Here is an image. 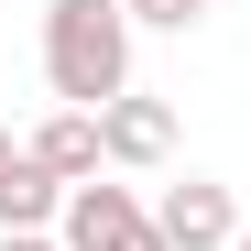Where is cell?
I'll use <instances>...</instances> for the list:
<instances>
[{
	"mask_svg": "<svg viewBox=\"0 0 251 251\" xmlns=\"http://www.w3.org/2000/svg\"><path fill=\"white\" fill-rule=\"evenodd\" d=\"M11 164H22V142H11V131H0V186H11Z\"/></svg>",
	"mask_w": 251,
	"mask_h": 251,
	"instance_id": "9",
	"label": "cell"
},
{
	"mask_svg": "<svg viewBox=\"0 0 251 251\" xmlns=\"http://www.w3.org/2000/svg\"><path fill=\"white\" fill-rule=\"evenodd\" d=\"M55 240L66 251H164V229H153V207L131 197V186H76L66 197V219H55Z\"/></svg>",
	"mask_w": 251,
	"mask_h": 251,
	"instance_id": "2",
	"label": "cell"
},
{
	"mask_svg": "<svg viewBox=\"0 0 251 251\" xmlns=\"http://www.w3.org/2000/svg\"><path fill=\"white\" fill-rule=\"evenodd\" d=\"M240 251H251V229H240Z\"/></svg>",
	"mask_w": 251,
	"mask_h": 251,
	"instance_id": "10",
	"label": "cell"
},
{
	"mask_svg": "<svg viewBox=\"0 0 251 251\" xmlns=\"http://www.w3.org/2000/svg\"><path fill=\"white\" fill-rule=\"evenodd\" d=\"M33 164H44V175H66V186H99V175H109V142H99L88 109H55L44 131H33Z\"/></svg>",
	"mask_w": 251,
	"mask_h": 251,
	"instance_id": "5",
	"label": "cell"
},
{
	"mask_svg": "<svg viewBox=\"0 0 251 251\" xmlns=\"http://www.w3.org/2000/svg\"><path fill=\"white\" fill-rule=\"evenodd\" d=\"M66 175H44V164H33V142H22V164H11V186H0V229H55L66 219Z\"/></svg>",
	"mask_w": 251,
	"mask_h": 251,
	"instance_id": "6",
	"label": "cell"
},
{
	"mask_svg": "<svg viewBox=\"0 0 251 251\" xmlns=\"http://www.w3.org/2000/svg\"><path fill=\"white\" fill-rule=\"evenodd\" d=\"M44 88L55 109H109L131 99V11L120 0H44Z\"/></svg>",
	"mask_w": 251,
	"mask_h": 251,
	"instance_id": "1",
	"label": "cell"
},
{
	"mask_svg": "<svg viewBox=\"0 0 251 251\" xmlns=\"http://www.w3.org/2000/svg\"><path fill=\"white\" fill-rule=\"evenodd\" d=\"M0 251H66L55 229H0Z\"/></svg>",
	"mask_w": 251,
	"mask_h": 251,
	"instance_id": "8",
	"label": "cell"
},
{
	"mask_svg": "<svg viewBox=\"0 0 251 251\" xmlns=\"http://www.w3.org/2000/svg\"><path fill=\"white\" fill-rule=\"evenodd\" d=\"M120 11H131V33H197L219 0H120Z\"/></svg>",
	"mask_w": 251,
	"mask_h": 251,
	"instance_id": "7",
	"label": "cell"
},
{
	"mask_svg": "<svg viewBox=\"0 0 251 251\" xmlns=\"http://www.w3.org/2000/svg\"><path fill=\"white\" fill-rule=\"evenodd\" d=\"M99 142H109V164H164V153H175V109L131 88V99L99 109Z\"/></svg>",
	"mask_w": 251,
	"mask_h": 251,
	"instance_id": "4",
	"label": "cell"
},
{
	"mask_svg": "<svg viewBox=\"0 0 251 251\" xmlns=\"http://www.w3.org/2000/svg\"><path fill=\"white\" fill-rule=\"evenodd\" d=\"M153 229H164V251H240V207H229V186L186 175L153 197Z\"/></svg>",
	"mask_w": 251,
	"mask_h": 251,
	"instance_id": "3",
	"label": "cell"
}]
</instances>
